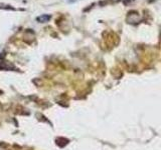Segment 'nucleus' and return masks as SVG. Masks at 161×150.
Here are the masks:
<instances>
[{
	"mask_svg": "<svg viewBox=\"0 0 161 150\" xmlns=\"http://www.w3.org/2000/svg\"><path fill=\"white\" fill-rule=\"evenodd\" d=\"M49 16L48 15H43V16H42V17H38L37 18V20L38 21H42V22H45V21H47V20H49Z\"/></svg>",
	"mask_w": 161,
	"mask_h": 150,
	"instance_id": "nucleus-1",
	"label": "nucleus"
}]
</instances>
